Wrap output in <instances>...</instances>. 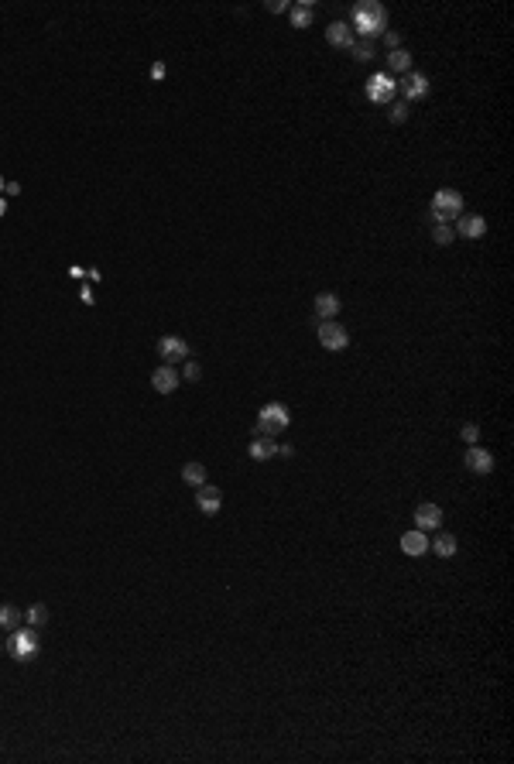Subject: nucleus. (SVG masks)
<instances>
[{"label":"nucleus","instance_id":"obj_1","mask_svg":"<svg viewBox=\"0 0 514 764\" xmlns=\"http://www.w3.org/2000/svg\"><path fill=\"white\" fill-rule=\"evenodd\" d=\"M354 28H357L360 38L374 42L378 35H384V28H387V11L380 7L378 0H363V4L354 7Z\"/></svg>","mask_w":514,"mask_h":764},{"label":"nucleus","instance_id":"obj_2","mask_svg":"<svg viewBox=\"0 0 514 764\" xmlns=\"http://www.w3.org/2000/svg\"><path fill=\"white\" fill-rule=\"evenodd\" d=\"M288 422H291L288 408L281 405V401H271V405H264L261 411H257V425H254V435H268V439H274L278 432H285V428H288Z\"/></svg>","mask_w":514,"mask_h":764},{"label":"nucleus","instance_id":"obj_3","mask_svg":"<svg viewBox=\"0 0 514 764\" xmlns=\"http://www.w3.org/2000/svg\"><path fill=\"white\" fill-rule=\"evenodd\" d=\"M463 216V196L456 189H439L432 196V220L436 223H452Z\"/></svg>","mask_w":514,"mask_h":764},{"label":"nucleus","instance_id":"obj_4","mask_svg":"<svg viewBox=\"0 0 514 764\" xmlns=\"http://www.w3.org/2000/svg\"><path fill=\"white\" fill-rule=\"evenodd\" d=\"M7 652L14 654L18 662H31V658L38 654V630H35V628H24V624L18 630H11Z\"/></svg>","mask_w":514,"mask_h":764},{"label":"nucleus","instance_id":"obj_5","mask_svg":"<svg viewBox=\"0 0 514 764\" xmlns=\"http://www.w3.org/2000/svg\"><path fill=\"white\" fill-rule=\"evenodd\" d=\"M395 93H398V83H395L387 72H374V76L367 79V100H370V103H391Z\"/></svg>","mask_w":514,"mask_h":764},{"label":"nucleus","instance_id":"obj_6","mask_svg":"<svg viewBox=\"0 0 514 764\" xmlns=\"http://www.w3.org/2000/svg\"><path fill=\"white\" fill-rule=\"evenodd\" d=\"M315 336L319 343L326 346V350H346L350 346V333L336 322V319H326V322H319V329H315Z\"/></svg>","mask_w":514,"mask_h":764},{"label":"nucleus","instance_id":"obj_7","mask_svg":"<svg viewBox=\"0 0 514 764\" xmlns=\"http://www.w3.org/2000/svg\"><path fill=\"white\" fill-rule=\"evenodd\" d=\"M158 353L165 363H185V360L192 357V350H189V343L182 336H161L158 339Z\"/></svg>","mask_w":514,"mask_h":764},{"label":"nucleus","instance_id":"obj_8","mask_svg":"<svg viewBox=\"0 0 514 764\" xmlns=\"http://www.w3.org/2000/svg\"><path fill=\"white\" fill-rule=\"evenodd\" d=\"M179 381H182V374L172 363H161L155 374H151V387H155L158 394H172V391L179 387Z\"/></svg>","mask_w":514,"mask_h":764},{"label":"nucleus","instance_id":"obj_9","mask_svg":"<svg viewBox=\"0 0 514 764\" xmlns=\"http://www.w3.org/2000/svg\"><path fill=\"white\" fill-rule=\"evenodd\" d=\"M196 504H199V511L206 517L220 515V507H223V494H220V487H209V483H202L199 490H196Z\"/></svg>","mask_w":514,"mask_h":764},{"label":"nucleus","instance_id":"obj_10","mask_svg":"<svg viewBox=\"0 0 514 764\" xmlns=\"http://www.w3.org/2000/svg\"><path fill=\"white\" fill-rule=\"evenodd\" d=\"M415 524H419V531H439V524H443V507H439V504H419Z\"/></svg>","mask_w":514,"mask_h":764},{"label":"nucleus","instance_id":"obj_11","mask_svg":"<svg viewBox=\"0 0 514 764\" xmlns=\"http://www.w3.org/2000/svg\"><path fill=\"white\" fill-rule=\"evenodd\" d=\"M402 93H404V100H422L425 93H428V76L425 72H404Z\"/></svg>","mask_w":514,"mask_h":764},{"label":"nucleus","instance_id":"obj_12","mask_svg":"<svg viewBox=\"0 0 514 764\" xmlns=\"http://www.w3.org/2000/svg\"><path fill=\"white\" fill-rule=\"evenodd\" d=\"M463 463H467L469 473H493V456L487 449H480V446H469Z\"/></svg>","mask_w":514,"mask_h":764},{"label":"nucleus","instance_id":"obj_13","mask_svg":"<svg viewBox=\"0 0 514 764\" xmlns=\"http://www.w3.org/2000/svg\"><path fill=\"white\" fill-rule=\"evenodd\" d=\"M456 233H460V237H467V240H477V237H484V233H487V220H484V216H477V213H467V216H460Z\"/></svg>","mask_w":514,"mask_h":764},{"label":"nucleus","instance_id":"obj_14","mask_svg":"<svg viewBox=\"0 0 514 764\" xmlns=\"http://www.w3.org/2000/svg\"><path fill=\"white\" fill-rule=\"evenodd\" d=\"M326 42L336 48H354V28L346 21H333L326 28Z\"/></svg>","mask_w":514,"mask_h":764},{"label":"nucleus","instance_id":"obj_15","mask_svg":"<svg viewBox=\"0 0 514 764\" xmlns=\"http://www.w3.org/2000/svg\"><path fill=\"white\" fill-rule=\"evenodd\" d=\"M402 552L404 556H411V559H419V556H425L428 552V539H425V531H404L402 535Z\"/></svg>","mask_w":514,"mask_h":764},{"label":"nucleus","instance_id":"obj_16","mask_svg":"<svg viewBox=\"0 0 514 764\" xmlns=\"http://www.w3.org/2000/svg\"><path fill=\"white\" fill-rule=\"evenodd\" d=\"M339 312V298L333 292H319L315 295V315H319V322H326V319H336Z\"/></svg>","mask_w":514,"mask_h":764},{"label":"nucleus","instance_id":"obj_17","mask_svg":"<svg viewBox=\"0 0 514 764\" xmlns=\"http://www.w3.org/2000/svg\"><path fill=\"white\" fill-rule=\"evenodd\" d=\"M456 548H460V541H456V535H449V531H439V535H436V541L428 545V552H436L439 559H452V556H456Z\"/></svg>","mask_w":514,"mask_h":764},{"label":"nucleus","instance_id":"obj_18","mask_svg":"<svg viewBox=\"0 0 514 764\" xmlns=\"http://www.w3.org/2000/svg\"><path fill=\"white\" fill-rule=\"evenodd\" d=\"M278 452V442L268 439V435H254V442H250V459H257V463H264Z\"/></svg>","mask_w":514,"mask_h":764},{"label":"nucleus","instance_id":"obj_19","mask_svg":"<svg viewBox=\"0 0 514 764\" xmlns=\"http://www.w3.org/2000/svg\"><path fill=\"white\" fill-rule=\"evenodd\" d=\"M291 11V28H298V31H305L309 24H313V18H315V7L305 0V4H291L288 7Z\"/></svg>","mask_w":514,"mask_h":764},{"label":"nucleus","instance_id":"obj_20","mask_svg":"<svg viewBox=\"0 0 514 764\" xmlns=\"http://www.w3.org/2000/svg\"><path fill=\"white\" fill-rule=\"evenodd\" d=\"M24 624V610L11 607V604H0V630H18Z\"/></svg>","mask_w":514,"mask_h":764},{"label":"nucleus","instance_id":"obj_21","mask_svg":"<svg viewBox=\"0 0 514 764\" xmlns=\"http://www.w3.org/2000/svg\"><path fill=\"white\" fill-rule=\"evenodd\" d=\"M24 624H28V628H45L48 624V607L45 604H31V607L24 610Z\"/></svg>","mask_w":514,"mask_h":764},{"label":"nucleus","instance_id":"obj_22","mask_svg":"<svg viewBox=\"0 0 514 764\" xmlns=\"http://www.w3.org/2000/svg\"><path fill=\"white\" fill-rule=\"evenodd\" d=\"M182 480H185L189 487H202V483H206V466H202V463H185V466H182Z\"/></svg>","mask_w":514,"mask_h":764},{"label":"nucleus","instance_id":"obj_23","mask_svg":"<svg viewBox=\"0 0 514 764\" xmlns=\"http://www.w3.org/2000/svg\"><path fill=\"white\" fill-rule=\"evenodd\" d=\"M387 66L395 69V72H411V52H404V48H395V52L387 55Z\"/></svg>","mask_w":514,"mask_h":764},{"label":"nucleus","instance_id":"obj_24","mask_svg":"<svg viewBox=\"0 0 514 764\" xmlns=\"http://www.w3.org/2000/svg\"><path fill=\"white\" fill-rule=\"evenodd\" d=\"M452 237H456V233L449 230V223H436V226H432V240H436L439 247H449V244H452Z\"/></svg>","mask_w":514,"mask_h":764},{"label":"nucleus","instance_id":"obj_25","mask_svg":"<svg viewBox=\"0 0 514 764\" xmlns=\"http://www.w3.org/2000/svg\"><path fill=\"white\" fill-rule=\"evenodd\" d=\"M354 55H357V62H370L378 52H374V42H367V38H360L354 42Z\"/></svg>","mask_w":514,"mask_h":764},{"label":"nucleus","instance_id":"obj_26","mask_svg":"<svg viewBox=\"0 0 514 764\" xmlns=\"http://www.w3.org/2000/svg\"><path fill=\"white\" fill-rule=\"evenodd\" d=\"M182 377H185V381H192V384H196V381H199V377H202V367H199V363H196V360H192V357H189V360H185V367H182Z\"/></svg>","mask_w":514,"mask_h":764},{"label":"nucleus","instance_id":"obj_27","mask_svg":"<svg viewBox=\"0 0 514 764\" xmlns=\"http://www.w3.org/2000/svg\"><path fill=\"white\" fill-rule=\"evenodd\" d=\"M391 120H395V124H404V120H408V103H391Z\"/></svg>","mask_w":514,"mask_h":764},{"label":"nucleus","instance_id":"obj_28","mask_svg":"<svg viewBox=\"0 0 514 764\" xmlns=\"http://www.w3.org/2000/svg\"><path fill=\"white\" fill-rule=\"evenodd\" d=\"M460 435H463V439H467L469 446H473V442H477V439H480V425H477V422H467V425H463V432H460Z\"/></svg>","mask_w":514,"mask_h":764},{"label":"nucleus","instance_id":"obj_29","mask_svg":"<svg viewBox=\"0 0 514 764\" xmlns=\"http://www.w3.org/2000/svg\"><path fill=\"white\" fill-rule=\"evenodd\" d=\"M291 4H285V0H268V4H264V11H268V14H281V11H288Z\"/></svg>","mask_w":514,"mask_h":764},{"label":"nucleus","instance_id":"obj_30","mask_svg":"<svg viewBox=\"0 0 514 764\" xmlns=\"http://www.w3.org/2000/svg\"><path fill=\"white\" fill-rule=\"evenodd\" d=\"M384 45L391 48V52H395V48L402 45V35H398V31H384Z\"/></svg>","mask_w":514,"mask_h":764},{"label":"nucleus","instance_id":"obj_31","mask_svg":"<svg viewBox=\"0 0 514 764\" xmlns=\"http://www.w3.org/2000/svg\"><path fill=\"white\" fill-rule=\"evenodd\" d=\"M4 192H7V196H21V185H18V182H7Z\"/></svg>","mask_w":514,"mask_h":764},{"label":"nucleus","instance_id":"obj_32","mask_svg":"<svg viewBox=\"0 0 514 764\" xmlns=\"http://www.w3.org/2000/svg\"><path fill=\"white\" fill-rule=\"evenodd\" d=\"M79 298H83V305H93V292H90V288H86V285L79 288Z\"/></svg>","mask_w":514,"mask_h":764},{"label":"nucleus","instance_id":"obj_33","mask_svg":"<svg viewBox=\"0 0 514 764\" xmlns=\"http://www.w3.org/2000/svg\"><path fill=\"white\" fill-rule=\"evenodd\" d=\"M161 76H165V62H155L151 66V79H161Z\"/></svg>","mask_w":514,"mask_h":764},{"label":"nucleus","instance_id":"obj_34","mask_svg":"<svg viewBox=\"0 0 514 764\" xmlns=\"http://www.w3.org/2000/svg\"><path fill=\"white\" fill-rule=\"evenodd\" d=\"M278 452H281L285 459H291V456H295V449H291V446H278Z\"/></svg>","mask_w":514,"mask_h":764},{"label":"nucleus","instance_id":"obj_35","mask_svg":"<svg viewBox=\"0 0 514 764\" xmlns=\"http://www.w3.org/2000/svg\"><path fill=\"white\" fill-rule=\"evenodd\" d=\"M4 213H7V199L0 196V220H4Z\"/></svg>","mask_w":514,"mask_h":764},{"label":"nucleus","instance_id":"obj_36","mask_svg":"<svg viewBox=\"0 0 514 764\" xmlns=\"http://www.w3.org/2000/svg\"><path fill=\"white\" fill-rule=\"evenodd\" d=\"M4 185H7V182H4V179H0V192H4Z\"/></svg>","mask_w":514,"mask_h":764}]
</instances>
